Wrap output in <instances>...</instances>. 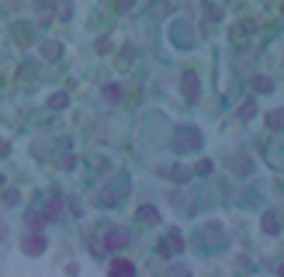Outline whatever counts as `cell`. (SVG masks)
Masks as SVG:
<instances>
[{
  "label": "cell",
  "instance_id": "cell-1",
  "mask_svg": "<svg viewBox=\"0 0 284 277\" xmlns=\"http://www.w3.org/2000/svg\"><path fill=\"white\" fill-rule=\"evenodd\" d=\"M197 146H201V132L197 128H177V135H174V149L177 152H191Z\"/></svg>",
  "mask_w": 284,
  "mask_h": 277
},
{
  "label": "cell",
  "instance_id": "cell-2",
  "mask_svg": "<svg viewBox=\"0 0 284 277\" xmlns=\"http://www.w3.org/2000/svg\"><path fill=\"white\" fill-rule=\"evenodd\" d=\"M159 250H163L167 256H180V250H184V239H180V232H170L167 239H163V246H159Z\"/></svg>",
  "mask_w": 284,
  "mask_h": 277
},
{
  "label": "cell",
  "instance_id": "cell-3",
  "mask_svg": "<svg viewBox=\"0 0 284 277\" xmlns=\"http://www.w3.org/2000/svg\"><path fill=\"white\" fill-rule=\"evenodd\" d=\"M24 253H28V256L45 253V239H42V235H24Z\"/></svg>",
  "mask_w": 284,
  "mask_h": 277
},
{
  "label": "cell",
  "instance_id": "cell-4",
  "mask_svg": "<svg viewBox=\"0 0 284 277\" xmlns=\"http://www.w3.org/2000/svg\"><path fill=\"white\" fill-rule=\"evenodd\" d=\"M125 243H129V232H108V239H104L108 250H121Z\"/></svg>",
  "mask_w": 284,
  "mask_h": 277
},
{
  "label": "cell",
  "instance_id": "cell-5",
  "mask_svg": "<svg viewBox=\"0 0 284 277\" xmlns=\"http://www.w3.org/2000/svg\"><path fill=\"white\" fill-rule=\"evenodd\" d=\"M184 97L187 101H197V76H191V73L184 76Z\"/></svg>",
  "mask_w": 284,
  "mask_h": 277
},
{
  "label": "cell",
  "instance_id": "cell-6",
  "mask_svg": "<svg viewBox=\"0 0 284 277\" xmlns=\"http://www.w3.org/2000/svg\"><path fill=\"white\" fill-rule=\"evenodd\" d=\"M263 229H267L270 235H274V232H281V218H277L274 212H267V215H263Z\"/></svg>",
  "mask_w": 284,
  "mask_h": 277
},
{
  "label": "cell",
  "instance_id": "cell-7",
  "mask_svg": "<svg viewBox=\"0 0 284 277\" xmlns=\"http://www.w3.org/2000/svg\"><path fill=\"white\" fill-rule=\"evenodd\" d=\"M111 274H135V267H132L129 260H114V263H111Z\"/></svg>",
  "mask_w": 284,
  "mask_h": 277
},
{
  "label": "cell",
  "instance_id": "cell-8",
  "mask_svg": "<svg viewBox=\"0 0 284 277\" xmlns=\"http://www.w3.org/2000/svg\"><path fill=\"white\" fill-rule=\"evenodd\" d=\"M104 97H108L111 104H118V101H121V87H118V84H111V87L104 90Z\"/></svg>",
  "mask_w": 284,
  "mask_h": 277
},
{
  "label": "cell",
  "instance_id": "cell-9",
  "mask_svg": "<svg viewBox=\"0 0 284 277\" xmlns=\"http://www.w3.org/2000/svg\"><path fill=\"white\" fill-rule=\"evenodd\" d=\"M49 107H66V94H52L49 97Z\"/></svg>",
  "mask_w": 284,
  "mask_h": 277
},
{
  "label": "cell",
  "instance_id": "cell-10",
  "mask_svg": "<svg viewBox=\"0 0 284 277\" xmlns=\"http://www.w3.org/2000/svg\"><path fill=\"white\" fill-rule=\"evenodd\" d=\"M267 125H270V128H281V111H270V114H267Z\"/></svg>",
  "mask_w": 284,
  "mask_h": 277
},
{
  "label": "cell",
  "instance_id": "cell-11",
  "mask_svg": "<svg viewBox=\"0 0 284 277\" xmlns=\"http://www.w3.org/2000/svg\"><path fill=\"white\" fill-rule=\"evenodd\" d=\"M139 215H142V218H149V222H156V208H149V205H142V208H139Z\"/></svg>",
  "mask_w": 284,
  "mask_h": 277
},
{
  "label": "cell",
  "instance_id": "cell-12",
  "mask_svg": "<svg viewBox=\"0 0 284 277\" xmlns=\"http://www.w3.org/2000/svg\"><path fill=\"white\" fill-rule=\"evenodd\" d=\"M257 87H260V94H267V90H270V87H274V84H270V80H267V76H257Z\"/></svg>",
  "mask_w": 284,
  "mask_h": 277
},
{
  "label": "cell",
  "instance_id": "cell-13",
  "mask_svg": "<svg viewBox=\"0 0 284 277\" xmlns=\"http://www.w3.org/2000/svg\"><path fill=\"white\" fill-rule=\"evenodd\" d=\"M253 111H257V107H253V104H242V107H239V118H250V114H253Z\"/></svg>",
  "mask_w": 284,
  "mask_h": 277
},
{
  "label": "cell",
  "instance_id": "cell-14",
  "mask_svg": "<svg viewBox=\"0 0 284 277\" xmlns=\"http://www.w3.org/2000/svg\"><path fill=\"white\" fill-rule=\"evenodd\" d=\"M0 239H7V225L4 222H0Z\"/></svg>",
  "mask_w": 284,
  "mask_h": 277
},
{
  "label": "cell",
  "instance_id": "cell-15",
  "mask_svg": "<svg viewBox=\"0 0 284 277\" xmlns=\"http://www.w3.org/2000/svg\"><path fill=\"white\" fill-rule=\"evenodd\" d=\"M35 4H49V0H35Z\"/></svg>",
  "mask_w": 284,
  "mask_h": 277
}]
</instances>
